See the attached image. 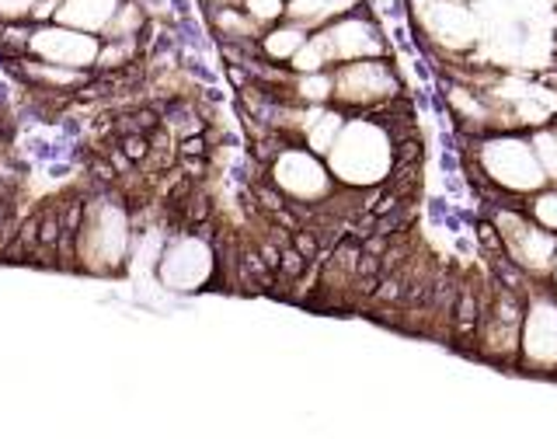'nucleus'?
Returning <instances> with one entry per match:
<instances>
[{
  "label": "nucleus",
  "mask_w": 557,
  "mask_h": 439,
  "mask_svg": "<svg viewBox=\"0 0 557 439\" xmlns=\"http://www.w3.org/2000/svg\"><path fill=\"white\" fill-rule=\"evenodd\" d=\"M394 95H397V81L391 74V66L380 60H348L335 74V92H331V98H338L345 105H366V109H373L380 101H391Z\"/></svg>",
  "instance_id": "f257e3e1"
},
{
  "label": "nucleus",
  "mask_w": 557,
  "mask_h": 439,
  "mask_svg": "<svg viewBox=\"0 0 557 439\" xmlns=\"http://www.w3.org/2000/svg\"><path fill=\"white\" fill-rule=\"evenodd\" d=\"M530 147H533L536 161H540V168H544L547 179L557 182V133L554 130H536Z\"/></svg>",
  "instance_id": "39448f33"
},
{
  "label": "nucleus",
  "mask_w": 557,
  "mask_h": 439,
  "mask_svg": "<svg viewBox=\"0 0 557 439\" xmlns=\"http://www.w3.org/2000/svg\"><path fill=\"white\" fill-rule=\"evenodd\" d=\"M122 150H126L129 161H144V157H147V136L144 133H129L126 147H122Z\"/></svg>",
  "instance_id": "1a4fd4ad"
},
{
  "label": "nucleus",
  "mask_w": 557,
  "mask_h": 439,
  "mask_svg": "<svg viewBox=\"0 0 557 439\" xmlns=\"http://www.w3.org/2000/svg\"><path fill=\"white\" fill-rule=\"evenodd\" d=\"M550 4H554V8H557V0H550Z\"/></svg>",
  "instance_id": "9b49d317"
},
{
  "label": "nucleus",
  "mask_w": 557,
  "mask_h": 439,
  "mask_svg": "<svg viewBox=\"0 0 557 439\" xmlns=\"http://www.w3.org/2000/svg\"><path fill=\"white\" fill-rule=\"evenodd\" d=\"M321 39L327 46L331 63H348V60L376 57V52L383 49L376 25L366 22V17H356V14H348V17H342L338 25L324 28Z\"/></svg>",
  "instance_id": "f03ea898"
},
{
  "label": "nucleus",
  "mask_w": 557,
  "mask_h": 439,
  "mask_svg": "<svg viewBox=\"0 0 557 439\" xmlns=\"http://www.w3.org/2000/svg\"><path fill=\"white\" fill-rule=\"evenodd\" d=\"M527 209H533V220L544 227V231L557 234V188L540 192V196L533 199V206H527Z\"/></svg>",
  "instance_id": "0eeeda50"
},
{
  "label": "nucleus",
  "mask_w": 557,
  "mask_h": 439,
  "mask_svg": "<svg viewBox=\"0 0 557 439\" xmlns=\"http://www.w3.org/2000/svg\"><path fill=\"white\" fill-rule=\"evenodd\" d=\"M307 42V32L300 25H289V28H278L272 32L261 49H265V57H275V60H293V52Z\"/></svg>",
  "instance_id": "20e7f679"
},
{
  "label": "nucleus",
  "mask_w": 557,
  "mask_h": 439,
  "mask_svg": "<svg viewBox=\"0 0 557 439\" xmlns=\"http://www.w3.org/2000/svg\"><path fill=\"white\" fill-rule=\"evenodd\" d=\"M554 133H557V130H554Z\"/></svg>",
  "instance_id": "ddd939ff"
},
{
  "label": "nucleus",
  "mask_w": 557,
  "mask_h": 439,
  "mask_svg": "<svg viewBox=\"0 0 557 439\" xmlns=\"http://www.w3.org/2000/svg\"><path fill=\"white\" fill-rule=\"evenodd\" d=\"M296 92H300L304 101L321 105L331 98V92H335V77L321 74V70H310V74H304L300 81H296Z\"/></svg>",
  "instance_id": "423d86ee"
},
{
  "label": "nucleus",
  "mask_w": 557,
  "mask_h": 439,
  "mask_svg": "<svg viewBox=\"0 0 557 439\" xmlns=\"http://www.w3.org/2000/svg\"><path fill=\"white\" fill-rule=\"evenodd\" d=\"M356 4H359V0H293V4L286 8V14L300 28H310V25H327L331 17L352 14Z\"/></svg>",
  "instance_id": "7ed1b4c3"
},
{
  "label": "nucleus",
  "mask_w": 557,
  "mask_h": 439,
  "mask_svg": "<svg viewBox=\"0 0 557 439\" xmlns=\"http://www.w3.org/2000/svg\"><path fill=\"white\" fill-rule=\"evenodd\" d=\"M244 8H248V17H251L255 25H261V22L272 25V22H278V17L286 14L283 0H248Z\"/></svg>",
  "instance_id": "6e6552de"
},
{
  "label": "nucleus",
  "mask_w": 557,
  "mask_h": 439,
  "mask_svg": "<svg viewBox=\"0 0 557 439\" xmlns=\"http://www.w3.org/2000/svg\"><path fill=\"white\" fill-rule=\"evenodd\" d=\"M178 150H182V157H202L206 154V144H202L199 136H191V139H185Z\"/></svg>",
  "instance_id": "9d476101"
},
{
  "label": "nucleus",
  "mask_w": 557,
  "mask_h": 439,
  "mask_svg": "<svg viewBox=\"0 0 557 439\" xmlns=\"http://www.w3.org/2000/svg\"><path fill=\"white\" fill-rule=\"evenodd\" d=\"M554 35H557V32H554Z\"/></svg>",
  "instance_id": "f8f14e48"
}]
</instances>
